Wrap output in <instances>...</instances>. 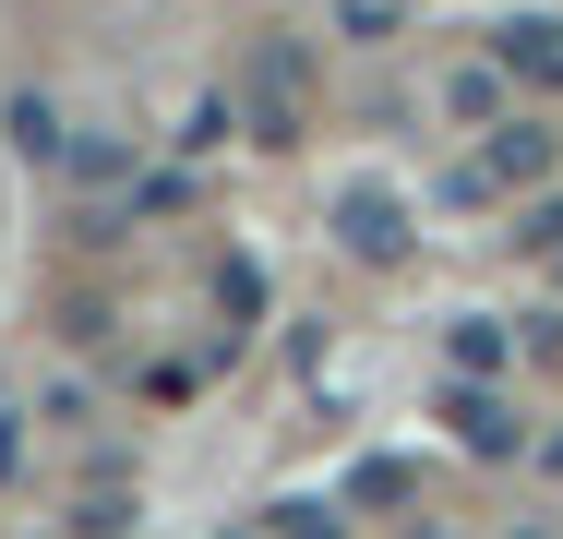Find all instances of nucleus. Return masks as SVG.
I'll return each instance as SVG.
<instances>
[{
    "mask_svg": "<svg viewBox=\"0 0 563 539\" xmlns=\"http://www.w3.org/2000/svg\"><path fill=\"white\" fill-rule=\"evenodd\" d=\"M528 180H552V132L540 120H492V144L455 168V193H528Z\"/></svg>",
    "mask_w": 563,
    "mask_h": 539,
    "instance_id": "nucleus-1",
    "label": "nucleus"
},
{
    "mask_svg": "<svg viewBox=\"0 0 563 539\" xmlns=\"http://www.w3.org/2000/svg\"><path fill=\"white\" fill-rule=\"evenodd\" d=\"M444 420H455V443H467V455H516V443H528V420H516L492 384H455V396H444Z\"/></svg>",
    "mask_w": 563,
    "mask_h": 539,
    "instance_id": "nucleus-2",
    "label": "nucleus"
},
{
    "mask_svg": "<svg viewBox=\"0 0 563 539\" xmlns=\"http://www.w3.org/2000/svg\"><path fill=\"white\" fill-rule=\"evenodd\" d=\"M336 228H347V252H360V264H396V252H408V216H396V193H372V180L336 205Z\"/></svg>",
    "mask_w": 563,
    "mask_h": 539,
    "instance_id": "nucleus-3",
    "label": "nucleus"
},
{
    "mask_svg": "<svg viewBox=\"0 0 563 539\" xmlns=\"http://www.w3.org/2000/svg\"><path fill=\"white\" fill-rule=\"evenodd\" d=\"M492 61H504V73H528V85H563V24H552V12L504 24V36H492Z\"/></svg>",
    "mask_w": 563,
    "mask_h": 539,
    "instance_id": "nucleus-4",
    "label": "nucleus"
},
{
    "mask_svg": "<svg viewBox=\"0 0 563 539\" xmlns=\"http://www.w3.org/2000/svg\"><path fill=\"white\" fill-rule=\"evenodd\" d=\"M455 372L492 384V372H504V323H455Z\"/></svg>",
    "mask_w": 563,
    "mask_h": 539,
    "instance_id": "nucleus-5",
    "label": "nucleus"
},
{
    "mask_svg": "<svg viewBox=\"0 0 563 539\" xmlns=\"http://www.w3.org/2000/svg\"><path fill=\"white\" fill-rule=\"evenodd\" d=\"M276 539H336V516H324V504H288V516H276Z\"/></svg>",
    "mask_w": 563,
    "mask_h": 539,
    "instance_id": "nucleus-6",
    "label": "nucleus"
}]
</instances>
